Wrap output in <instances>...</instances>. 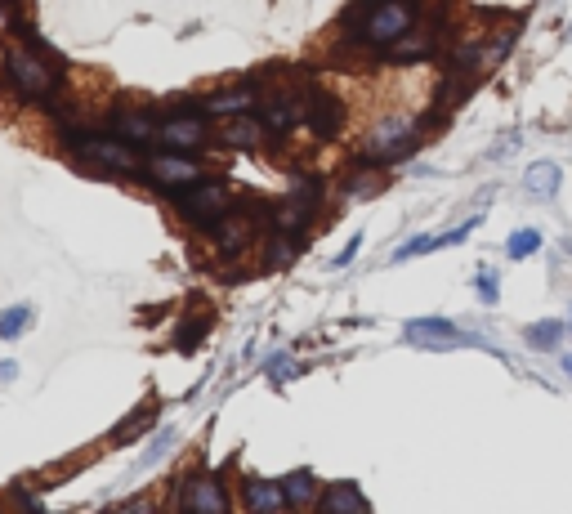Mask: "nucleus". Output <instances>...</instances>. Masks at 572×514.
I'll use <instances>...</instances> for the list:
<instances>
[{"label":"nucleus","mask_w":572,"mask_h":514,"mask_svg":"<svg viewBox=\"0 0 572 514\" xmlns=\"http://www.w3.org/2000/svg\"><path fill=\"white\" fill-rule=\"evenodd\" d=\"M421 27V0H354L340 18V36L362 50H380L398 45L407 32Z\"/></svg>","instance_id":"obj_1"},{"label":"nucleus","mask_w":572,"mask_h":514,"mask_svg":"<svg viewBox=\"0 0 572 514\" xmlns=\"http://www.w3.org/2000/svg\"><path fill=\"white\" fill-rule=\"evenodd\" d=\"M68 63L50 50V45H14L5 54V85L14 90L18 103H50L59 99V85Z\"/></svg>","instance_id":"obj_2"},{"label":"nucleus","mask_w":572,"mask_h":514,"mask_svg":"<svg viewBox=\"0 0 572 514\" xmlns=\"http://www.w3.org/2000/svg\"><path fill=\"white\" fill-rule=\"evenodd\" d=\"M59 144L72 152L81 166L99 170V175H126V179H139V166H143V152L126 148L121 139H112L108 130H81L72 121H59Z\"/></svg>","instance_id":"obj_3"},{"label":"nucleus","mask_w":572,"mask_h":514,"mask_svg":"<svg viewBox=\"0 0 572 514\" xmlns=\"http://www.w3.org/2000/svg\"><path fill=\"white\" fill-rule=\"evenodd\" d=\"M170 206H175V215L188 228H197V233H215V228L233 215V188H228V179L206 175L202 184H193V188H184V193L170 197Z\"/></svg>","instance_id":"obj_4"},{"label":"nucleus","mask_w":572,"mask_h":514,"mask_svg":"<svg viewBox=\"0 0 572 514\" xmlns=\"http://www.w3.org/2000/svg\"><path fill=\"white\" fill-rule=\"evenodd\" d=\"M416 130L421 121L398 112V117H385L367 130L362 139V152H358V166H389V161H407L416 152Z\"/></svg>","instance_id":"obj_5"},{"label":"nucleus","mask_w":572,"mask_h":514,"mask_svg":"<svg viewBox=\"0 0 572 514\" xmlns=\"http://www.w3.org/2000/svg\"><path fill=\"white\" fill-rule=\"evenodd\" d=\"M202 179H206L202 161L184 157V152H152V157H143V166H139V184L157 188V193H166V197L184 193V188L202 184Z\"/></svg>","instance_id":"obj_6"},{"label":"nucleus","mask_w":572,"mask_h":514,"mask_svg":"<svg viewBox=\"0 0 572 514\" xmlns=\"http://www.w3.org/2000/svg\"><path fill=\"white\" fill-rule=\"evenodd\" d=\"M157 144L161 152H184V157H197V152L211 144V130H206V117L197 112V103H184V108L161 117Z\"/></svg>","instance_id":"obj_7"},{"label":"nucleus","mask_w":572,"mask_h":514,"mask_svg":"<svg viewBox=\"0 0 572 514\" xmlns=\"http://www.w3.org/2000/svg\"><path fill=\"white\" fill-rule=\"evenodd\" d=\"M179 510L184 514H233V497L224 488V474L193 470L179 483Z\"/></svg>","instance_id":"obj_8"},{"label":"nucleus","mask_w":572,"mask_h":514,"mask_svg":"<svg viewBox=\"0 0 572 514\" xmlns=\"http://www.w3.org/2000/svg\"><path fill=\"white\" fill-rule=\"evenodd\" d=\"M300 121H304V130H309L318 144H331V139L345 135V103H340V94H331V90H322V85H318V90L304 94Z\"/></svg>","instance_id":"obj_9"},{"label":"nucleus","mask_w":572,"mask_h":514,"mask_svg":"<svg viewBox=\"0 0 572 514\" xmlns=\"http://www.w3.org/2000/svg\"><path fill=\"white\" fill-rule=\"evenodd\" d=\"M260 76H246V81H237V85H228V90H211V94H202V99H193L197 103V112H202L206 121L211 117H246V112H255L260 108Z\"/></svg>","instance_id":"obj_10"},{"label":"nucleus","mask_w":572,"mask_h":514,"mask_svg":"<svg viewBox=\"0 0 572 514\" xmlns=\"http://www.w3.org/2000/svg\"><path fill=\"white\" fill-rule=\"evenodd\" d=\"M103 130H108L112 139H121L126 148L148 152L161 135V117L152 108H112V117H108V126Z\"/></svg>","instance_id":"obj_11"},{"label":"nucleus","mask_w":572,"mask_h":514,"mask_svg":"<svg viewBox=\"0 0 572 514\" xmlns=\"http://www.w3.org/2000/svg\"><path fill=\"white\" fill-rule=\"evenodd\" d=\"M300 103H304V94H295V90H273V94H264V103H260V126H264V135H269V148H278L286 135H291V126L300 121Z\"/></svg>","instance_id":"obj_12"},{"label":"nucleus","mask_w":572,"mask_h":514,"mask_svg":"<svg viewBox=\"0 0 572 514\" xmlns=\"http://www.w3.org/2000/svg\"><path fill=\"white\" fill-rule=\"evenodd\" d=\"M403 340H407V345H416V349H465V345H474V340L465 336L456 322H447V318H416V322H407Z\"/></svg>","instance_id":"obj_13"},{"label":"nucleus","mask_w":572,"mask_h":514,"mask_svg":"<svg viewBox=\"0 0 572 514\" xmlns=\"http://www.w3.org/2000/svg\"><path fill=\"white\" fill-rule=\"evenodd\" d=\"M438 59V18H421L416 32H407L398 45L385 50V63H398V68H412V63H429Z\"/></svg>","instance_id":"obj_14"},{"label":"nucleus","mask_w":572,"mask_h":514,"mask_svg":"<svg viewBox=\"0 0 572 514\" xmlns=\"http://www.w3.org/2000/svg\"><path fill=\"white\" fill-rule=\"evenodd\" d=\"M237 497H242L246 514H282L286 497H282V479H260V474H246L237 483Z\"/></svg>","instance_id":"obj_15"},{"label":"nucleus","mask_w":572,"mask_h":514,"mask_svg":"<svg viewBox=\"0 0 572 514\" xmlns=\"http://www.w3.org/2000/svg\"><path fill=\"white\" fill-rule=\"evenodd\" d=\"M313 514H371V501L367 492L358 488V483H331V488H322V501Z\"/></svg>","instance_id":"obj_16"},{"label":"nucleus","mask_w":572,"mask_h":514,"mask_svg":"<svg viewBox=\"0 0 572 514\" xmlns=\"http://www.w3.org/2000/svg\"><path fill=\"white\" fill-rule=\"evenodd\" d=\"M282 497H286V510L309 514V510H318V501H322V483L313 479V470H291L282 479Z\"/></svg>","instance_id":"obj_17"},{"label":"nucleus","mask_w":572,"mask_h":514,"mask_svg":"<svg viewBox=\"0 0 572 514\" xmlns=\"http://www.w3.org/2000/svg\"><path fill=\"white\" fill-rule=\"evenodd\" d=\"M313 211H318V206L300 202V197H282L278 211L269 215V224H273V233L300 237V242H304V233H309V224H313Z\"/></svg>","instance_id":"obj_18"},{"label":"nucleus","mask_w":572,"mask_h":514,"mask_svg":"<svg viewBox=\"0 0 572 514\" xmlns=\"http://www.w3.org/2000/svg\"><path fill=\"white\" fill-rule=\"evenodd\" d=\"M211 237H215L219 255H242L246 246H251L255 237H260V228H255V220H251V215H228V220L219 224Z\"/></svg>","instance_id":"obj_19"},{"label":"nucleus","mask_w":572,"mask_h":514,"mask_svg":"<svg viewBox=\"0 0 572 514\" xmlns=\"http://www.w3.org/2000/svg\"><path fill=\"white\" fill-rule=\"evenodd\" d=\"M224 144L233 148V152H255V148L269 144V135H264L260 117H255V112H246V117H233L224 126Z\"/></svg>","instance_id":"obj_20"},{"label":"nucleus","mask_w":572,"mask_h":514,"mask_svg":"<svg viewBox=\"0 0 572 514\" xmlns=\"http://www.w3.org/2000/svg\"><path fill=\"white\" fill-rule=\"evenodd\" d=\"M564 322H555V318H541V322H532V327H523V345L528 349H537V354H555L559 345H564Z\"/></svg>","instance_id":"obj_21"},{"label":"nucleus","mask_w":572,"mask_h":514,"mask_svg":"<svg viewBox=\"0 0 572 514\" xmlns=\"http://www.w3.org/2000/svg\"><path fill=\"white\" fill-rule=\"evenodd\" d=\"M559 179H564V170H559L555 161H537V166L523 175V193H532V197H555V193H559Z\"/></svg>","instance_id":"obj_22"},{"label":"nucleus","mask_w":572,"mask_h":514,"mask_svg":"<svg viewBox=\"0 0 572 514\" xmlns=\"http://www.w3.org/2000/svg\"><path fill=\"white\" fill-rule=\"evenodd\" d=\"M32 304H9L5 313H0V340H9V345H14L18 336H27V331H32Z\"/></svg>","instance_id":"obj_23"},{"label":"nucleus","mask_w":572,"mask_h":514,"mask_svg":"<svg viewBox=\"0 0 572 514\" xmlns=\"http://www.w3.org/2000/svg\"><path fill=\"white\" fill-rule=\"evenodd\" d=\"M300 237H286V233H273L269 237V251H264V264H269V269H286V264L295 260V251H300Z\"/></svg>","instance_id":"obj_24"},{"label":"nucleus","mask_w":572,"mask_h":514,"mask_svg":"<svg viewBox=\"0 0 572 514\" xmlns=\"http://www.w3.org/2000/svg\"><path fill=\"white\" fill-rule=\"evenodd\" d=\"M152 421H157V412H152V407H139L130 421H121L117 430H112V443H135L143 430H152Z\"/></svg>","instance_id":"obj_25"},{"label":"nucleus","mask_w":572,"mask_h":514,"mask_svg":"<svg viewBox=\"0 0 572 514\" xmlns=\"http://www.w3.org/2000/svg\"><path fill=\"white\" fill-rule=\"evenodd\" d=\"M537 251H541L537 228H514L510 242H505V255H510V260H528V255H537Z\"/></svg>","instance_id":"obj_26"},{"label":"nucleus","mask_w":572,"mask_h":514,"mask_svg":"<svg viewBox=\"0 0 572 514\" xmlns=\"http://www.w3.org/2000/svg\"><path fill=\"white\" fill-rule=\"evenodd\" d=\"M380 184H385V179L376 175V166H367V175H362V179H349V184H345V193H349V197H354V202H358V197H371V193H380Z\"/></svg>","instance_id":"obj_27"},{"label":"nucleus","mask_w":572,"mask_h":514,"mask_svg":"<svg viewBox=\"0 0 572 514\" xmlns=\"http://www.w3.org/2000/svg\"><path fill=\"white\" fill-rule=\"evenodd\" d=\"M425 251H434V233H421V237H412V242H403L394 251V264H407V260H416V255H425Z\"/></svg>","instance_id":"obj_28"},{"label":"nucleus","mask_w":572,"mask_h":514,"mask_svg":"<svg viewBox=\"0 0 572 514\" xmlns=\"http://www.w3.org/2000/svg\"><path fill=\"white\" fill-rule=\"evenodd\" d=\"M474 228H479V215H474V220H465V224H456V228H447V233H434V251H438V246H461Z\"/></svg>","instance_id":"obj_29"},{"label":"nucleus","mask_w":572,"mask_h":514,"mask_svg":"<svg viewBox=\"0 0 572 514\" xmlns=\"http://www.w3.org/2000/svg\"><path fill=\"white\" fill-rule=\"evenodd\" d=\"M474 291L483 295V304H497V300H501V282H497V269H479V278H474Z\"/></svg>","instance_id":"obj_30"},{"label":"nucleus","mask_w":572,"mask_h":514,"mask_svg":"<svg viewBox=\"0 0 572 514\" xmlns=\"http://www.w3.org/2000/svg\"><path fill=\"white\" fill-rule=\"evenodd\" d=\"M175 443H179V430H161L157 439H152V447H148V452H143V465H157L161 456H166V452H170V447H175Z\"/></svg>","instance_id":"obj_31"},{"label":"nucleus","mask_w":572,"mask_h":514,"mask_svg":"<svg viewBox=\"0 0 572 514\" xmlns=\"http://www.w3.org/2000/svg\"><path fill=\"white\" fill-rule=\"evenodd\" d=\"M514 36H519V32H514V27H510V32H505V36H497V41H492L488 50H483V68H497V63L505 59V54H510Z\"/></svg>","instance_id":"obj_32"},{"label":"nucleus","mask_w":572,"mask_h":514,"mask_svg":"<svg viewBox=\"0 0 572 514\" xmlns=\"http://www.w3.org/2000/svg\"><path fill=\"white\" fill-rule=\"evenodd\" d=\"M291 371H295L291 354H273L269 363H264V376H269V380H278V385H286V380H291Z\"/></svg>","instance_id":"obj_33"},{"label":"nucleus","mask_w":572,"mask_h":514,"mask_svg":"<svg viewBox=\"0 0 572 514\" xmlns=\"http://www.w3.org/2000/svg\"><path fill=\"white\" fill-rule=\"evenodd\" d=\"M202 331H206V322H197V318H188L184 327H179V336H175V345L184 349V354H193V345L202 340Z\"/></svg>","instance_id":"obj_34"},{"label":"nucleus","mask_w":572,"mask_h":514,"mask_svg":"<svg viewBox=\"0 0 572 514\" xmlns=\"http://www.w3.org/2000/svg\"><path fill=\"white\" fill-rule=\"evenodd\" d=\"M9 497L18 501V510H23V514H45V510H41V501L32 497V488H27V483H14V488H9Z\"/></svg>","instance_id":"obj_35"},{"label":"nucleus","mask_w":572,"mask_h":514,"mask_svg":"<svg viewBox=\"0 0 572 514\" xmlns=\"http://www.w3.org/2000/svg\"><path fill=\"white\" fill-rule=\"evenodd\" d=\"M108 514H157V501H152V497H130L126 506H117Z\"/></svg>","instance_id":"obj_36"},{"label":"nucleus","mask_w":572,"mask_h":514,"mask_svg":"<svg viewBox=\"0 0 572 514\" xmlns=\"http://www.w3.org/2000/svg\"><path fill=\"white\" fill-rule=\"evenodd\" d=\"M358 251H362V233H358V237H349V246L336 255V269H345V264H354V255H358Z\"/></svg>","instance_id":"obj_37"},{"label":"nucleus","mask_w":572,"mask_h":514,"mask_svg":"<svg viewBox=\"0 0 572 514\" xmlns=\"http://www.w3.org/2000/svg\"><path fill=\"white\" fill-rule=\"evenodd\" d=\"M14 376H18V363H14V358H5V363H0V385H9Z\"/></svg>","instance_id":"obj_38"},{"label":"nucleus","mask_w":572,"mask_h":514,"mask_svg":"<svg viewBox=\"0 0 572 514\" xmlns=\"http://www.w3.org/2000/svg\"><path fill=\"white\" fill-rule=\"evenodd\" d=\"M564 371H568V376H572V354H564Z\"/></svg>","instance_id":"obj_39"}]
</instances>
